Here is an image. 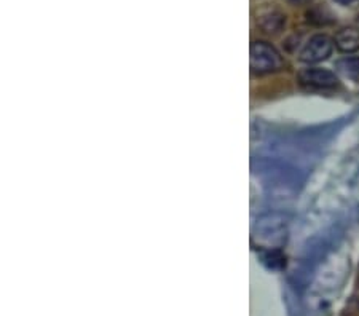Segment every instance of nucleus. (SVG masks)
<instances>
[{
  "label": "nucleus",
  "instance_id": "obj_1",
  "mask_svg": "<svg viewBox=\"0 0 359 316\" xmlns=\"http://www.w3.org/2000/svg\"><path fill=\"white\" fill-rule=\"evenodd\" d=\"M252 240L269 249L280 246L286 240L285 219L278 214L262 216L252 228Z\"/></svg>",
  "mask_w": 359,
  "mask_h": 316
},
{
  "label": "nucleus",
  "instance_id": "obj_2",
  "mask_svg": "<svg viewBox=\"0 0 359 316\" xmlns=\"http://www.w3.org/2000/svg\"><path fill=\"white\" fill-rule=\"evenodd\" d=\"M283 67V57L275 47L267 42H254L251 45V71L259 76L276 72Z\"/></svg>",
  "mask_w": 359,
  "mask_h": 316
},
{
  "label": "nucleus",
  "instance_id": "obj_3",
  "mask_svg": "<svg viewBox=\"0 0 359 316\" xmlns=\"http://www.w3.org/2000/svg\"><path fill=\"white\" fill-rule=\"evenodd\" d=\"M334 40L326 34L313 36L300 51V61L306 62V64H316V62L327 60L334 51Z\"/></svg>",
  "mask_w": 359,
  "mask_h": 316
},
{
  "label": "nucleus",
  "instance_id": "obj_4",
  "mask_svg": "<svg viewBox=\"0 0 359 316\" xmlns=\"http://www.w3.org/2000/svg\"><path fill=\"white\" fill-rule=\"evenodd\" d=\"M299 83L313 90H334L339 86V77L326 69H304L299 72Z\"/></svg>",
  "mask_w": 359,
  "mask_h": 316
},
{
  "label": "nucleus",
  "instance_id": "obj_5",
  "mask_svg": "<svg viewBox=\"0 0 359 316\" xmlns=\"http://www.w3.org/2000/svg\"><path fill=\"white\" fill-rule=\"evenodd\" d=\"M335 47L344 53H353L359 50V29L345 27L335 36Z\"/></svg>",
  "mask_w": 359,
  "mask_h": 316
},
{
  "label": "nucleus",
  "instance_id": "obj_6",
  "mask_svg": "<svg viewBox=\"0 0 359 316\" xmlns=\"http://www.w3.org/2000/svg\"><path fill=\"white\" fill-rule=\"evenodd\" d=\"M335 69L341 77L359 83V57H344V60L337 61Z\"/></svg>",
  "mask_w": 359,
  "mask_h": 316
},
{
  "label": "nucleus",
  "instance_id": "obj_7",
  "mask_svg": "<svg viewBox=\"0 0 359 316\" xmlns=\"http://www.w3.org/2000/svg\"><path fill=\"white\" fill-rule=\"evenodd\" d=\"M283 25H285V16L280 13L265 16V18L260 21V26H262L265 32H278L283 27Z\"/></svg>",
  "mask_w": 359,
  "mask_h": 316
},
{
  "label": "nucleus",
  "instance_id": "obj_8",
  "mask_svg": "<svg viewBox=\"0 0 359 316\" xmlns=\"http://www.w3.org/2000/svg\"><path fill=\"white\" fill-rule=\"evenodd\" d=\"M335 2H339V4H341V5H350V4H353V2H356V0H335Z\"/></svg>",
  "mask_w": 359,
  "mask_h": 316
},
{
  "label": "nucleus",
  "instance_id": "obj_9",
  "mask_svg": "<svg viewBox=\"0 0 359 316\" xmlns=\"http://www.w3.org/2000/svg\"><path fill=\"white\" fill-rule=\"evenodd\" d=\"M291 2H294V4H306V2H310V0H291Z\"/></svg>",
  "mask_w": 359,
  "mask_h": 316
},
{
  "label": "nucleus",
  "instance_id": "obj_10",
  "mask_svg": "<svg viewBox=\"0 0 359 316\" xmlns=\"http://www.w3.org/2000/svg\"><path fill=\"white\" fill-rule=\"evenodd\" d=\"M358 21H359V18H358Z\"/></svg>",
  "mask_w": 359,
  "mask_h": 316
}]
</instances>
